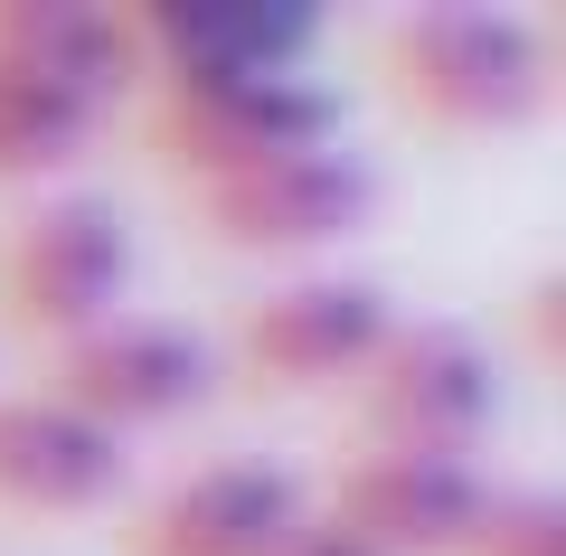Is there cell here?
Masks as SVG:
<instances>
[{
	"label": "cell",
	"mask_w": 566,
	"mask_h": 556,
	"mask_svg": "<svg viewBox=\"0 0 566 556\" xmlns=\"http://www.w3.org/2000/svg\"><path fill=\"white\" fill-rule=\"evenodd\" d=\"M387 85L444 133H520L547 104V39L520 10L482 0H434L387 29Z\"/></svg>",
	"instance_id": "cell-1"
},
{
	"label": "cell",
	"mask_w": 566,
	"mask_h": 556,
	"mask_svg": "<svg viewBox=\"0 0 566 556\" xmlns=\"http://www.w3.org/2000/svg\"><path fill=\"white\" fill-rule=\"evenodd\" d=\"M359 416L368 443L387 453H444L472 462L482 434L501 424V368L463 321H416V331H387V349L359 368Z\"/></svg>",
	"instance_id": "cell-2"
},
{
	"label": "cell",
	"mask_w": 566,
	"mask_h": 556,
	"mask_svg": "<svg viewBox=\"0 0 566 556\" xmlns=\"http://www.w3.org/2000/svg\"><path fill=\"white\" fill-rule=\"evenodd\" d=\"M123 293H133V227H123L114 199L66 189V199H39L10 218V237H0V302H10L20 331L76 339L95 321H114Z\"/></svg>",
	"instance_id": "cell-3"
},
{
	"label": "cell",
	"mask_w": 566,
	"mask_h": 556,
	"mask_svg": "<svg viewBox=\"0 0 566 556\" xmlns=\"http://www.w3.org/2000/svg\"><path fill=\"white\" fill-rule=\"evenodd\" d=\"M48 397H66L76 416H95L104 434H142V424H180L189 406L218 397V349L189 321L161 312H114L95 331L57 339Z\"/></svg>",
	"instance_id": "cell-4"
},
{
	"label": "cell",
	"mask_w": 566,
	"mask_h": 556,
	"mask_svg": "<svg viewBox=\"0 0 566 556\" xmlns=\"http://www.w3.org/2000/svg\"><path fill=\"white\" fill-rule=\"evenodd\" d=\"M151 141H161L170 170L208 179H237L255 160H283V151H312V141H340V95L303 66L283 76H227V85H180L161 95L151 114Z\"/></svg>",
	"instance_id": "cell-5"
},
{
	"label": "cell",
	"mask_w": 566,
	"mask_h": 556,
	"mask_svg": "<svg viewBox=\"0 0 566 556\" xmlns=\"http://www.w3.org/2000/svg\"><path fill=\"white\" fill-rule=\"evenodd\" d=\"M368 208H378V170L349 141H312V151L255 160V170L199 189L208 237L237 245V255H312V245H340V237L368 227Z\"/></svg>",
	"instance_id": "cell-6"
},
{
	"label": "cell",
	"mask_w": 566,
	"mask_h": 556,
	"mask_svg": "<svg viewBox=\"0 0 566 556\" xmlns=\"http://www.w3.org/2000/svg\"><path fill=\"white\" fill-rule=\"evenodd\" d=\"M387 331H397V312H387L378 283H359V274H293L264 302H245L237 358L264 387H340V378H359L368 358L387 349Z\"/></svg>",
	"instance_id": "cell-7"
},
{
	"label": "cell",
	"mask_w": 566,
	"mask_h": 556,
	"mask_svg": "<svg viewBox=\"0 0 566 556\" xmlns=\"http://www.w3.org/2000/svg\"><path fill=\"white\" fill-rule=\"evenodd\" d=\"M123 20H133L142 85H161V95L227 76H283L322 39V10H293V0H161V10H123Z\"/></svg>",
	"instance_id": "cell-8"
},
{
	"label": "cell",
	"mask_w": 566,
	"mask_h": 556,
	"mask_svg": "<svg viewBox=\"0 0 566 556\" xmlns=\"http://www.w3.org/2000/svg\"><path fill=\"white\" fill-rule=\"evenodd\" d=\"M482 500H491L482 462L368 443V453L340 472V491H331V518H340L359 547H378V556H463Z\"/></svg>",
	"instance_id": "cell-9"
},
{
	"label": "cell",
	"mask_w": 566,
	"mask_h": 556,
	"mask_svg": "<svg viewBox=\"0 0 566 556\" xmlns=\"http://www.w3.org/2000/svg\"><path fill=\"white\" fill-rule=\"evenodd\" d=\"M303 518V481L283 462H199L133 518V556H264Z\"/></svg>",
	"instance_id": "cell-10"
},
{
	"label": "cell",
	"mask_w": 566,
	"mask_h": 556,
	"mask_svg": "<svg viewBox=\"0 0 566 556\" xmlns=\"http://www.w3.org/2000/svg\"><path fill=\"white\" fill-rule=\"evenodd\" d=\"M123 472H133L123 434H104L66 397H48V387L0 397V510L76 518V510H104L123 491Z\"/></svg>",
	"instance_id": "cell-11"
},
{
	"label": "cell",
	"mask_w": 566,
	"mask_h": 556,
	"mask_svg": "<svg viewBox=\"0 0 566 556\" xmlns=\"http://www.w3.org/2000/svg\"><path fill=\"white\" fill-rule=\"evenodd\" d=\"M0 66L57 76L76 95L114 104L123 85H142L133 20L123 10H85V0H0Z\"/></svg>",
	"instance_id": "cell-12"
},
{
	"label": "cell",
	"mask_w": 566,
	"mask_h": 556,
	"mask_svg": "<svg viewBox=\"0 0 566 556\" xmlns=\"http://www.w3.org/2000/svg\"><path fill=\"white\" fill-rule=\"evenodd\" d=\"M104 104L76 95L57 76H29V66H0V179H48L95 141Z\"/></svg>",
	"instance_id": "cell-13"
},
{
	"label": "cell",
	"mask_w": 566,
	"mask_h": 556,
	"mask_svg": "<svg viewBox=\"0 0 566 556\" xmlns=\"http://www.w3.org/2000/svg\"><path fill=\"white\" fill-rule=\"evenodd\" d=\"M463 556H566V500L557 491H491Z\"/></svg>",
	"instance_id": "cell-14"
},
{
	"label": "cell",
	"mask_w": 566,
	"mask_h": 556,
	"mask_svg": "<svg viewBox=\"0 0 566 556\" xmlns=\"http://www.w3.org/2000/svg\"><path fill=\"white\" fill-rule=\"evenodd\" d=\"M264 556H378V547H359V537H349L331 510H303L293 528L274 537V547H264Z\"/></svg>",
	"instance_id": "cell-15"
},
{
	"label": "cell",
	"mask_w": 566,
	"mask_h": 556,
	"mask_svg": "<svg viewBox=\"0 0 566 556\" xmlns=\"http://www.w3.org/2000/svg\"><path fill=\"white\" fill-rule=\"evenodd\" d=\"M528 349H538L547 368L566 358V283H557V274H538V283H528Z\"/></svg>",
	"instance_id": "cell-16"
}]
</instances>
